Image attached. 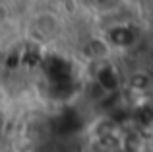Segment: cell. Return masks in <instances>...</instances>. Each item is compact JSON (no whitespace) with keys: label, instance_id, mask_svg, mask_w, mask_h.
I'll list each match as a JSON object with an SVG mask.
<instances>
[{"label":"cell","instance_id":"obj_1","mask_svg":"<svg viewBox=\"0 0 153 152\" xmlns=\"http://www.w3.org/2000/svg\"><path fill=\"white\" fill-rule=\"evenodd\" d=\"M43 68H45V74L49 78L51 86L52 84H60V82H70L72 80V66L66 59L62 57H47L43 61Z\"/></svg>","mask_w":153,"mask_h":152},{"label":"cell","instance_id":"obj_2","mask_svg":"<svg viewBox=\"0 0 153 152\" xmlns=\"http://www.w3.org/2000/svg\"><path fill=\"white\" fill-rule=\"evenodd\" d=\"M79 129H82V119H79V115L76 111H64L54 121V131L58 135H62V137H70Z\"/></svg>","mask_w":153,"mask_h":152},{"label":"cell","instance_id":"obj_3","mask_svg":"<svg viewBox=\"0 0 153 152\" xmlns=\"http://www.w3.org/2000/svg\"><path fill=\"white\" fill-rule=\"evenodd\" d=\"M108 39H111V43L116 45V47H130L132 43L136 41V31H134V27L118 26V27H112L111 29Z\"/></svg>","mask_w":153,"mask_h":152},{"label":"cell","instance_id":"obj_4","mask_svg":"<svg viewBox=\"0 0 153 152\" xmlns=\"http://www.w3.org/2000/svg\"><path fill=\"white\" fill-rule=\"evenodd\" d=\"M118 74H116V70L112 68V66H105L101 68V72H99V84H101L103 90L107 92H114L116 88H118Z\"/></svg>","mask_w":153,"mask_h":152},{"label":"cell","instance_id":"obj_5","mask_svg":"<svg viewBox=\"0 0 153 152\" xmlns=\"http://www.w3.org/2000/svg\"><path fill=\"white\" fill-rule=\"evenodd\" d=\"M97 2L101 4L103 8H114V6L120 4V0H97Z\"/></svg>","mask_w":153,"mask_h":152}]
</instances>
